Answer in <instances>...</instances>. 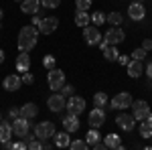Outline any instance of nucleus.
Wrapping results in <instances>:
<instances>
[{"label": "nucleus", "mask_w": 152, "mask_h": 150, "mask_svg": "<svg viewBox=\"0 0 152 150\" xmlns=\"http://www.w3.org/2000/svg\"><path fill=\"white\" fill-rule=\"evenodd\" d=\"M91 148H95V150H104V148H107V146H105V142H102V140H99V142H95Z\"/></svg>", "instance_id": "obj_41"}, {"label": "nucleus", "mask_w": 152, "mask_h": 150, "mask_svg": "<svg viewBox=\"0 0 152 150\" xmlns=\"http://www.w3.org/2000/svg\"><path fill=\"white\" fill-rule=\"evenodd\" d=\"M132 116L136 118V120H146L148 114H150V105L148 102H144V100H136V102H132Z\"/></svg>", "instance_id": "obj_6"}, {"label": "nucleus", "mask_w": 152, "mask_h": 150, "mask_svg": "<svg viewBox=\"0 0 152 150\" xmlns=\"http://www.w3.org/2000/svg\"><path fill=\"white\" fill-rule=\"evenodd\" d=\"M104 142H105V146L112 148V150H120L122 148V138H120L118 134H107V136L104 138Z\"/></svg>", "instance_id": "obj_23"}, {"label": "nucleus", "mask_w": 152, "mask_h": 150, "mask_svg": "<svg viewBox=\"0 0 152 150\" xmlns=\"http://www.w3.org/2000/svg\"><path fill=\"white\" fill-rule=\"evenodd\" d=\"M146 89L152 91V77H148V81H146Z\"/></svg>", "instance_id": "obj_45"}, {"label": "nucleus", "mask_w": 152, "mask_h": 150, "mask_svg": "<svg viewBox=\"0 0 152 150\" xmlns=\"http://www.w3.org/2000/svg\"><path fill=\"white\" fill-rule=\"evenodd\" d=\"M116 124L122 128L124 132H130V130H134V126H136V118L132 114H120L116 118Z\"/></svg>", "instance_id": "obj_14"}, {"label": "nucleus", "mask_w": 152, "mask_h": 150, "mask_svg": "<svg viewBox=\"0 0 152 150\" xmlns=\"http://www.w3.org/2000/svg\"><path fill=\"white\" fill-rule=\"evenodd\" d=\"M33 81H35L33 73H28V71H26V73H23V83H28V85H31Z\"/></svg>", "instance_id": "obj_38"}, {"label": "nucleus", "mask_w": 152, "mask_h": 150, "mask_svg": "<svg viewBox=\"0 0 152 150\" xmlns=\"http://www.w3.org/2000/svg\"><path fill=\"white\" fill-rule=\"evenodd\" d=\"M8 116H10L12 120H16V118L20 116V108H10V112H8Z\"/></svg>", "instance_id": "obj_39"}, {"label": "nucleus", "mask_w": 152, "mask_h": 150, "mask_svg": "<svg viewBox=\"0 0 152 150\" xmlns=\"http://www.w3.org/2000/svg\"><path fill=\"white\" fill-rule=\"evenodd\" d=\"M59 4H61V0H41V6H45V8H57Z\"/></svg>", "instance_id": "obj_35"}, {"label": "nucleus", "mask_w": 152, "mask_h": 150, "mask_svg": "<svg viewBox=\"0 0 152 150\" xmlns=\"http://www.w3.org/2000/svg\"><path fill=\"white\" fill-rule=\"evenodd\" d=\"M142 49L152 51V39H144V41H142Z\"/></svg>", "instance_id": "obj_40"}, {"label": "nucleus", "mask_w": 152, "mask_h": 150, "mask_svg": "<svg viewBox=\"0 0 152 150\" xmlns=\"http://www.w3.org/2000/svg\"><path fill=\"white\" fill-rule=\"evenodd\" d=\"M107 23L112 24V26H120V24L124 23V16L120 12H110L107 14Z\"/></svg>", "instance_id": "obj_29"}, {"label": "nucleus", "mask_w": 152, "mask_h": 150, "mask_svg": "<svg viewBox=\"0 0 152 150\" xmlns=\"http://www.w3.org/2000/svg\"><path fill=\"white\" fill-rule=\"evenodd\" d=\"M12 124H8L6 120H0V142H6L12 138Z\"/></svg>", "instance_id": "obj_21"}, {"label": "nucleus", "mask_w": 152, "mask_h": 150, "mask_svg": "<svg viewBox=\"0 0 152 150\" xmlns=\"http://www.w3.org/2000/svg\"><path fill=\"white\" fill-rule=\"evenodd\" d=\"M16 2H23V0H16Z\"/></svg>", "instance_id": "obj_50"}, {"label": "nucleus", "mask_w": 152, "mask_h": 150, "mask_svg": "<svg viewBox=\"0 0 152 150\" xmlns=\"http://www.w3.org/2000/svg\"><path fill=\"white\" fill-rule=\"evenodd\" d=\"M85 140H87V144H89V146H94L95 142H99V140H102V136H99L97 128H91V130H87V134H85Z\"/></svg>", "instance_id": "obj_27"}, {"label": "nucleus", "mask_w": 152, "mask_h": 150, "mask_svg": "<svg viewBox=\"0 0 152 150\" xmlns=\"http://www.w3.org/2000/svg\"><path fill=\"white\" fill-rule=\"evenodd\" d=\"M132 2H144V0H132Z\"/></svg>", "instance_id": "obj_48"}, {"label": "nucleus", "mask_w": 152, "mask_h": 150, "mask_svg": "<svg viewBox=\"0 0 152 150\" xmlns=\"http://www.w3.org/2000/svg\"><path fill=\"white\" fill-rule=\"evenodd\" d=\"M91 23V14H87V10H77L75 12V24L77 26H87V24Z\"/></svg>", "instance_id": "obj_24"}, {"label": "nucleus", "mask_w": 152, "mask_h": 150, "mask_svg": "<svg viewBox=\"0 0 152 150\" xmlns=\"http://www.w3.org/2000/svg\"><path fill=\"white\" fill-rule=\"evenodd\" d=\"M67 110H69V114H75V116L83 114V112H85V100L79 97V95L67 97Z\"/></svg>", "instance_id": "obj_10"}, {"label": "nucleus", "mask_w": 152, "mask_h": 150, "mask_svg": "<svg viewBox=\"0 0 152 150\" xmlns=\"http://www.w3.org/2000/svg\"><path fill=\"white\" fill-rule=\"evenodd\" d=\"M132 95H130L128 91H122V93H118V95H114V100L110 102V108L112 110H126V108H130L132 105Z\"/></svg>", "instance_id": "obj_8"}, {"label": "nucleus", "mask_w": 152, "mask_h": 150, "mask_svg": "<svg viewBox=\"0 0 152 150\" xmlns=\"http://www.w3.org/2000/svg\"><path fill=\"white\" fill-rule=\"evenodd\" d=\"M83 39H85V43L87 45H91V47H95V45H99L102 43V33H99V29L95 26V24H87V26H83Z\"/></svg>", "instance_id": "obj_3"}, {"label": "nucleus", "mask_w": 152, "mask_h": 150, "mask_svg": "<svg viewBox=\"0 0 152 150\" xmlns=\"http://www.w3.org/2000/svg\"><path fill=\"white\" fill-rule=\"evenodd\" d=\"M146 53H148V51L140 47V49H136V51L132 53V59H138V61H144V59H146Z\"/></svg>", "instance_id": "obj_33"}, {"label": "nucleus", "mask_w": 152, "mask_h": 150, "mask_svg": "<svg viewBox=\"0 0 152 150\" xmlns=\"http://www.w3.org/2000/svg\"><path fill=\"white\" fill-rule=\"evenodd\" d=\"M0 26H2V24H0Z\"/></svg>", "instance_id": "obj_51"}, {"label": "nucleus", "mask_w": 152, "mask_h": 150, "mask_svg": "<svg viewBox=\"0 0 152 150\" xmlns=\"http://www.w3.org/2000/svg\"><path fill=\"white\" fill-rule=\"evenodd\" d=\"M146 120H150V122H152V112H150V114H148V118H146Z\"/></svg>", "instance_id": "obj_47"}, {"label": "nucleus", "mask_w": 152, "mask_h": 150, "mask_svg": "<svg viewBox=\"0 0 152 150\" xmlns=\"http://www.w3.org/2000/svg\"><path fill=\"white\" fill-rule=\"evenodd\" d=\"M47 105H49V110H51V112L59 114V112H63V110L67 108V97H65L61 91H55L47 100Z\"/></svg>", "instance_id": "obj_4"}, {"label": "nucleus", "mask_w": 152, "mask_h": 150, "mask_svg": "<svg viewBox=\"0 0 152 150\" xmlns=\"http://www.w3.org/2000/svg\"><path fill=\"white\" fill-rule=\"evenodd\" d=\"M28 130H31V120H28V118L18 116V118L12 122V132H14V136H18V138H24V136L28 134Z\"/></svg>", "instance_id": "obj_7"}, {"label": "nucleus", "mask_w": 152, "mask_h": 150, "mask_svg": "<svg viewBox=\"0 0 152 150\" xmlns=\"http://www.w3.org/2000/svg\"><path fill=\"white\" fill-rule=\"evenodd\" d=\"M102 53H104V59H105V61H118V57H120L116 45H107Z\"/></svg>", "instance_id": "obj_25"}, {"label": "nucleus", "mask_w": 152, "mask_h": 150, "mask_svg": "<svg viewBox=\"0 0 152 150\" xmlns=\"http://www.w3.org/2000/svg\"><path fill=\"white\" fill-rule=\"evenodd\" d=\"M0 20H2V10H0Z\"/></svg>", "instance_id": "obj_49"}, {"label": "nucleus", "mask_w": 152, "mask_h": 150, "mask_svg": "<svg viewBox=\"0 0 152 150\" xmlns=\"http://www.w3.org/2000/svg\"><path fill=\"white\" fill-rule=\"evenodd\" d=\"M43 65H45V69H47V71L55 69V57H53V55H47V57L43 59Z\"/></svg>", "instance_id": "obj_32"}, {"label": "nucleus", "mask_w": 152, "mask_h": 150, "mask_svg": "<svg viewBox=\"0 0 152 150\" xmlns=\"http://www.w3.org/2000/svg\"><path fill=\"white\" fill-rule=\"evenodd\" d=\"M128 16L134 20V23H138L142 20L144 16H146V8H144V2H132L128 6Z\"/></svg>", "instance_id": "obj_13"}, {"label": "nucleus", "mask_w": 152, "mask_h": 150, "mask_svg": "<svg viewBox=\"0 0 152 150\" xmlns=\"http://www.w3.org/2000/svg\"><path fill=\"white\" fill-rule=\"evenodd\" d=\"M87 122H89V126H91V128L104 126V122H105V112H104V108H97V105H95L94 110L89 112V116H87Z\"/></svg>", "instance_id": "obj_11"}, {"label": "nucleus", "mask_w": 152, "mask_h": 150, "mask_svg": "<svg viewBox=\"0 0 152 150\" xmlns=\"http://www.w3.org/2000/svg\"><path fill=\"white\" fill-rule=\"evenodd\" d=\"M14 67H16V71H20V73H26V71L31 69V57H28V53L20 51V55L14 61Z\"/></svg>", "instance_id": "obj_16"}, {"label": "nucleus", "mask_w": 152, "mask_h": 150, "mask_svg": "<svg viewBox=\"0 0 152 150\" xmlns=\"http://www.w3.org/2000/svg\"><path fill=\"white\" fill-rule=\"evenodd\" d=\"M20 116L23 118H28V120H33V118H37L39 116V108H37V104H23V108H20Z\"/></svg>", "instance_id": "obj_20"}, {"label": "nucleus", "mask_w": 152, "mask_h": 150, "mask_svg": "<svg viewBox=\"0 0 152 150\" xmlns=\"http://www.w3.org/2000/svg\"><path fill=\"white\" fill-rule=\"evenodd\" d=\"M91 23H94L95 26H102V24L107 23V16H105L102 10H97V12H94V14H91Z\"/></svg>", "instance_id": "obj_28"}, {"label": "nucleus", "mask_w": 152, "mask_h": 150, "mask_svg": "<svg viewBox=\"0 0 152 150\" xmlns=\"http://www.w3.org/2000/svg\"><path fill=\"white\" fill-rule=\"evenodd\" d=\"M39 6H41L39 0H23L20 10H23L24 14H37V12H39Z\"/></svg>", "instance_id": "obj_22"}, {"label": "nucleus", "mask_w": 152, "mask_h": 150, "mask_svg": "<svg viewBox=\"0 0 152 150\" xmlns=\"http://www.w3.org/2000/svg\"><path fill=\"white\" fill-rule=\"evenodd\" d=\"M35 136L39 140H49L55 136V124L53 122H41V124H37L35 126Z\"/></svg>", "instance_id": "obj_5"}, {"label": "nucleus", "mask_w": 152, "mask_h": 150, "mask_svg": "<svg viewBox=\"0 0 152 150\" xmlns=\"http://www.w3.org/2000/svg\"><path fill=\"white\" fill-rule=\"evenodd\" d=\"M126 67H128V75L132 77V79L140 77L142 73H144V65H142V61H138V59H132Z\"/></svg>", "instance_id": "obj_17"}, {"label": "nucleus", "mask_w": 152, "mask_h": 150, "mask_svg": "<svg viewBox=\"0 0 152 150\" xmlns=\"http://www.w3.org/2000/svg\"><path fill=\"white\" fill-rule=\"evenodd\" d=\"M47 83H49V87L53 89V91H61V87L65 85V73L61 69H51L47 73Z\"/></svg>", "instance_id": "obj_2"}, {"label": "nucleus", "mask_w": 152, "mask_h": 150, "mask_svg": "<svg viewBox=\"0 0 152 150\" xmlns=\"http://www.w3.org/2000/svg\"><path fill=\"white\" fill-rule=\"evenodd\" d=\"M150 148H152V146H150Z\"/></svg>", "instance_id": "obj_52"}, {"label": "nucleus", "mask_w": 152, "mask_h": 150, "mask_svg": "<svg viewBox=\"0 0 152 150\" xmlns=\"http://www.w3.org/2000/svg\"><path fill=\"white\" fill-rule=\"evenodd\" d=\"M61 93H63L65 97H71V95L75 93V87H73V85H63V87H61Z\"/></svg>", "instance_id": "obj_37"}, {"label": "nucleus", "mask_w": 152, "mask_h": 150, "mask_svg": "<svg viewBox=\"0 0 152 150\" xmlns=\"http://www.w3.org/2000/svg\"><path fill=\"white\" fill-rule=\"evenodd\" d=\"M69 146L73 150H85V148H89L87 140H73V142H69Z\"/></svg>", "instance_id": "obj_31"}, {"label": "nucleus", "mask_w": 152, "mask_h": 150, "mask_svg": "<svg viewBox=\"0 0 152 150\" xmlns=\"http://www.w3.org/2000/svg\"><path fill=\"white\" fill-rule=\"evenodd\" d=\"M94 104L97 105V108H104V105L107 104V95H105L104 91H97L94 95Z\"/></svg>", "instance_id": "obj_30"}, {"label": "nucleus", "mask_w": 152, "mask_h": 150, "mask_svg": "<svg viewBox=\"0 0 152 150\" xmlns=\"http://www.w3.org/2000/svg\"><path fill=\"white\" fill-rule=\"evenodd\" d=\"M37 39H39V26H35V24L23 26L18 33V51H24V53L33 51L37 45Z\"/></svg>", "instance_id": "obj_1"}, {"label": "nucleus", "mask_w": 152, "mask_h": 150, "mask_svg": "<svg viewBox=\"0 0 152 150\" xmlns=\"http://www.w3.org/2000/svg\"><path fill=\"white\" fill-rule=\"evenodd\" d=\"M59 26V20L55 16H47V18H41V23H39V33H43V35H51V33H55Z\"/></svg>", "instance_id": "obj_12"}, {"label": "nucleus", "mask_w": 152, "mask_h": 150, "mask_svg": "<svg viewBox=\"0 0 152 150\" xmlns=\"http://www.w3.org/2000/svg\"><path fill=\"white\" fill-rule=\"evenodd\" d=\"M53 138H55V146H59V148H67L69 142H71V136H69L67 130H63V132H55Z\"/></svg>", "instance_id": "obj_19"}, {"label": "nucleus", "mask_w": 152, "mask_h": 150, "mask_svg": "<svg viewBox=\"0 0 152 150\" xmlns=\"http://www.w3.org/2000/svg\"><path fill=\"white\" fill-rule=\"evenodd\" d=\"M20 85H23V79H20L16 73H10V75H6V77H4V81H2V87H4L6 91H16Z\"/></svg>", "instance_id": "obj_15"}, {"label": "nucleus", "mask_w": 152, "mask_h": 150, "mask_svg": "<svg viewBox=\"0 0 152 150\" xmlns=\"http://www.w3.org/2000/svg\"><path fill=\"white\" fill-rule=\"evenodd\" d=\"M31 23L35 24V26H39V23H41V16H37V14H35V16H33V20H31Z\"/></svg>", "instance_id": "obj_44"}, {"label": "nucleus", "mask_w": 152, "mask_h": 150, "mask_svg": "<svg viewBox=\"0 0 152 150\" xmlns=\"http://www.w3.org/2000/svg\"><path fill=\"white\" fill-rule=\"evenodd\" d=\"M118 61H120V65H128V63H130V59L126 57V55H120V57H118Z\"/></svg>", "instance_id": "obj_42"}, {"label": "nucleus", "mask_w": 152, "mask_h": 150, "mask_svg": "<svg viewBox=\"0 0 152 150\" xmlns=\"http://www.w3.org/2000/svg\"><path fill=\"white\" fill-rule=\"evenodd\" d=\"M63 128L67 130V132H77L79 130V118L75 114H69L63 118Z\"/></svg>", "instance_id": "obj_18"}, {"label": "nucleus", "mask_w": 152, "mask_h": 150, "mask_svg": "<svg viewBox=\"0 0 152 150\" xmlns=\"http://www.w3.org/2000/svg\"><path fill=\"white\" fill-rule=\"evenodd\" d=\"M144 73H146L148 77H152V61L148 63V65H146V69H144Z\"/></svg>", "instance_id": "obj_43"}, {"label": "nucleus", "mask_w": 152, "mask_h": 150, "mask_svg": "<svg viewBox=\"0 0 152 150\" xmlns=\"http://www.w3.org/2000/svg\"><path fill=\"white\" fill-rule=\"evenodd\" d=\"M124 39H126V35H124V31H122L120 26L107 29L105 35H104V41L107 45H120V43H124Z\"/></svg>", "instance_id": "obj_9"}, {"label": "nucleus", "mask_w": 152, "mask_h": 150, "mask_svg": "<svg viewBox=\"0 0 152 150\" xmlns=\"http://www.w3.org/2000/svg\"><path fill=\"white\" fill-rule=\"evenodd\" d=\"M75 6H77V10H87L91 6V0H75Z\"/></svg>", "instance_id": "obj_34"}, {"label": "nucleus", "mask_w": 152, "mask_h": 150, "mask_svg": "<svg viewBox=\"0 0 152 150\" xmlns=\"http://www.w3.org/2000/svg\"><path fill=\"white\" fill-rule=\"evenodd\" d=\"M140 136L142 138H152V122L150 120H142V124H140Z\"/></svg>", "instance_id": "obj_26"}, {"label": "nucleus", "mask_w": 152, "mask_h": 150, "mask_svg": "<svg viewBox=\"0 0 152 150\" xmlns=\"http://www.w3.org/2000/svg\"><path fill=\"white\" fill-rule=\"evenodd\" d=\"M28 148H31V150H41V148H43V140H39V138L31 140V142H28Z\"/></svg>", "instance_id": "obj_36"}, {"label": "nucleus", "mask_w": 152, "mask_h": 150, "mask_svg": "<svg viewBox=\"0 0 152 150\" xmlns=\"http://www.w3.org/2000/svg\"><path fill=\"white\" fill-rule=\"evenodd\" d=\"M4 59H6V55H4V51L0 49V63H4Z\"/></svg>", "instance_id": "obj_46"}]
</instances>
